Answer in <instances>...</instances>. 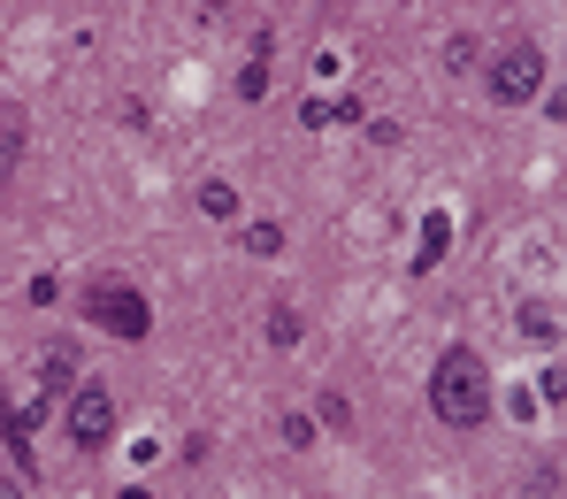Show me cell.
<instances>
[{"label": "cell", "mask_w": 567, "mask_h": 499, "mask_svg": "<svg viewBox=\"0 0 567 499\" xmlns=\"http://www.w3.org/2000/svg\"><path fill=\"white\" fill-rule=\"evenodd\" d=\"M445 238H453V223H445V215H430V223H422V254H414V262H422V269H430V262H445Z\"/></svg>", "instance_id": "8992f818"}, {"label": "cell", "mask_w": 567, "mask_h": 499, "mask_svg": "<svg viewBox=\"0 0 567 499\" xmlns=\"http://www.w3.org/2000/svg\"><path fill=\"white\" fill-rule=\"evenodd\" d=\"M430 407H437V422H453V430H475V422L491 415V377H483V361H475L468 346H453V354L430 369Z\"/></svg>", "instance_id": "6da1fadb"}, {"label": "cell", "mask_w": 567, "mask_h": 499, "mask_svg": "<svg viewBox=\"0 0 567 499\" xmlns=\"http://www.w3.org/2000/svg\"><path fill=\"white\" fill-rule=\"evenodd\" d=\"M545 93V54L537 47H506L498 62H491V100H506V108H522V100Z\"/></svg>", "instance_id": "3957f363"}, {"label": "cell", "mask_w": 567, "mask_h": 499, "mask_svg": "<svg viewBox=\"0 0 567 499\" xmlns=\"http://www.w3.org/2000/svg\"><path fill=\"white\" fill-rule=\"evenodd\" d=\"M85 315H93L100 330H115V338H146L154 330V307L138 285H115V277H100L93 293H85Z\"/></svg>", "instance_id": "7a4b0ae2"}, {"label": "cell", "mask_w": 567, "mask_h": 499, "mask_svg": "<svg viewBox=\"0 0 567 499\" xmlns=\"http://www.w3.org/2000/svg\"><path fill=\"white\" fill-rule=\"evenodd\" d=\"M16 154H23V115L0 100V185H8V170H16Z\"/></svg>", "instance_id": "5b68a950"}, {"label": "cell", "mask_w": 567, "mask_h": 499, "mask_svg": "<svg viewBox=\"0 0 567 499\" xmlns=\"http://www.w3.org/2000/svg\"><path fill=\"white\" fill-rule=\"evenodd\" d=\"M246 246H254V254H277L284 231H277V223H254V231H246Z\"/></svg>", "instance_id": "9c48e42d"}, {"label": "cell", "mask_w": 567, "mask_h": 499, "mask_svg": "<svg viewBox=\"0 0 567 499\" xmlns=\"http://www.w3.org/2000/svg\"><path fill=\"white\" fill-rule=\"evenodd\" d=\"M199 207H207V215H238V193H230L223 177H207V185H199Z\"/></svg>", "instance_id": "52a82bcc"}, {"label": "cell", "mask_w": 567, "mask_h": 499, "mask_svg": "<svg viewBox=\"0 0 567 499\" xmlns=\"http://www.w3.org/2000/svg\"><path fill=\"white\" fill-rule=\"evenodd\" d=\"M269 346H299V315H291V307L269 315Z\"/></svg>", "instance_id": "ba28073f"}, {"label": "cell", "mask_w": 567, "mask_h": 499, "mask_svg": "<svg viewBox=\"0 0 567 499\" xmlns=\"http://www.w3.org/2000/svg\"><path fill=\"white\" fill-rule=\"evenodd\" d=\"M70 438H78L85 454L115 438V399H107V385H78V393H70Z\"/></svg>", "instance_id": "277c9868"}]
</instances>
